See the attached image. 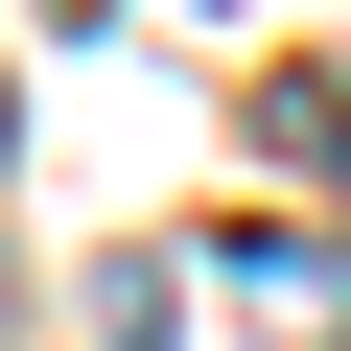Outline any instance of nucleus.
I'll use <instances>...</instances> for the list:
<instances>
[{"label": "nucleus", "instance_id": "obj_1", "mask_svg": "<svg viewBox=\"0 0 351 351\" xmlns=\"http://www.w3.org/2000/svg\"><path fill=\"white\" fill-rule=\"evenodd\" d=\"M0 164H24V94H0Z\"/></svg>", "mask_w": 351, "mask_h": 351}]
</instances>
